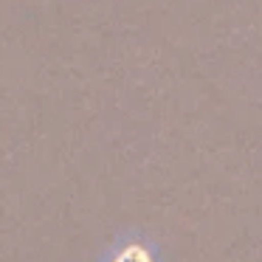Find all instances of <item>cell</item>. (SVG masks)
<instances>
[{
  "label": "cell",
  "instance_id": "obj_1",
  "mask_svg": "<svg viewBox=\"0 0 262 262\" xmlns=\"http://www.w3.org/2000/svg\"><path fill=\"white\" fill-rule=\"evenodd\" d=\"M104 262H158V254L144 237H124Z\"/></svg>",
  "mask_w": 262,
  "mask_h": 262
}]
</instances>
